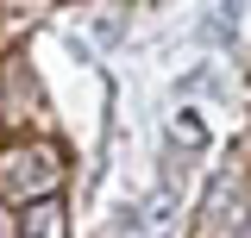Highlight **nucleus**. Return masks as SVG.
I'll return each instance as SVG.
<instances>
[{"mask_svg": "<svg viewBox=\"0 0 251 238\" xmlns=\"http://www.w3.org/2000/svg\"><path fill=\"white\" fill-rule=\"evenodd\" d=\"M50 182H57V157L44 144H13L0 157V194H13V201H38V194H50Z\"/></svg>", "mask_w": 251, "mask_h": 238, "instance_id": "f257e3e1", "label": "nucleus"}, {"mask_svg": "<svg viewBox=\"0 0 251 238\" xmlns=\"http://www.w3.org/2000/svg\"><path fill=\"white\" fill-rule=\"evenodd\" d=\"M220 88H226V75H220L214 63H201V69H188V75H182V88H176V94L195 100V94H220Z\"/></svg>", "mask_w": 251, "mask_h": 238, "instance_id": "f03ea898", "label": "nucleus"}, {"mask_svg": "<svg viewBox=\"0 0 251 238\" xmlns=\"http://www.w3.org/2000/svg\"><path fill=\"white\" fill-rule=\"evenodd\" d=\"M25 226H31V232H57L63 219H57V207H38V213H31V219H25Z\"/></svg>", "mask_w": 251, "mask_h": 238, "instance_id": "7ed1b4c3", "label": "nucleus"}]
</instances>
